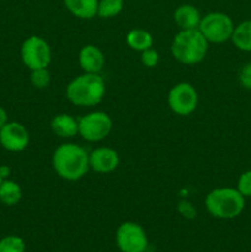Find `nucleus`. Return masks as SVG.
Segmentation results:
<instances>
[{"mask_svg": "<svg viewBox=\"0 0 251 252\" xmlns=\"http://www.w3.org/2000/svg\"><path fill=\"white\" fill-rule=\"evenodd\" d=\"M7 123V113L2 107H0V129Z\"/></svg>", "mask_w": 251, "mask_h": 252, "instance_id": "obj_26", "label": "nucleus"}, {"mask_svg": "<svg viewBox=\"0 0 251 252\" xmlns=\"http://www.w3.org/2000/svg\"><path fill=\"white\" fill-rule=\"evenodd\" d=\"M239 81L248 90H251V63L245 64L239 74Z\"/></svg>", "mask_w": 251, "mask_h": 252, "instance_id": "obj_24", "label": "nucleus"}, {"mask_svg": "<svg viewBox=\"0 0 251 252\" xmlns=\"http://www.w3.org/2000/svg\"><path fill=\"white\" fill-rule=\"evenodd\" d=\"M51 47L41 37L31 36L22 43L21 59L30 70L47 68L51 63Z\"/></svg>", "mask_w": 251, "mask_h": 252, "instance_id": "obj_6", "label": "nucleus"}, {"mask_svg": "<svg viewBox=\"0 0 251 252\" xmlns=\"http://www.w3.org/2000/svg\"><path fill=\"white\" fill-rule=\"evenodd\" d=\"M238 189L245 198H251V170L243 172L238 180Z\"/></svg>", "mask_w": 251, "mask_h": 252, "instance_id": "obj_22", "label": "nucleus"}, {"mask_svg": "<svg viewBox=\"0 0 251 252\" xmlns=\"http://www.w3.org/2000/svg\"><path fill=\"white\" fill-rule=\"evenodd\" d=\"M29 132L19 122H7L0 129V144L9 152H22L29 145Z\"/></svg>", "mask_w": 251, "mask_h": 252, "instance_id": "obj_10", "label": "nucleus"}, {"mask_svg": "<svg viewBox=\"0 0 251 252\" xmlns=\"http://www.w3.org/2000/svg\"><path fill=\"white\" fill-rule=\"evenodd\" d=\"M140 61H142L143 65L147 66V68H154L159 63V53L153 48L143 51L142 56H140Z\"/></svg>", "mask_w": 251, "mask_h": 252, "instance_id": "obj_23", "label": "nucleus"}, {"mask_svg": "<svg viewBox=\"0 0 251 252\" xmlns=\"http://www.w3.org/2000/svg\"><path fill=\"white\" fill-rule=\"evenodd\" d=\"M79 63L85 73L98 74L105 65V56L100 48L88 44L79 53Z\"/></svg>", "mask_w": 251, "mask_h": 252, "instance_id": "obj_12", "label": "nucleus"}, {"mask_svg": "<svg viewBox=\"0 0 251 252\" xmlns=\"http://www.w3.org/2000/svg\"><path fill=\"white\" fill-rule=\"evenodd\" d=\"M201 19L198 9L189 4L180 5L174 12L175 22L181 30L198 29Z\"/></svg>", "mask_w": 251, "mask_h": 252, "instance_id": "obj_13", "label": "nucleus"}, {"mask_svg": "<svg viewBox=\"0 0 251 252\" xmlns=\"http://www.w3.org/2000/svg\"><path fill=\"white\" fill-rule=\"evenodd\" d=\"M231 41L240 51L251 52V20H246L235 26Z\"/></svg>", "mask_w": 251, "mask_h": 252, "instance_id": "obj_17", "label": "nucleus"}, {"mask_svg": "<svg viewBox=\"0 0 251 252\" xmlns=\"http://www.w3.org/2000/svg\"><path fill=\"white\" fill-rule=\"evenodd\" d=\"M167 101L172 112L180 116H188L197 108L198 95L191 84L179 83L170 90Z\"/></svg>", "mask_w": 251, "mask_h": 252, "instance_id": "obj_9", "label": "nucleus"}, {"mask_svg": "<svg viewBox=\"0 0 251 252\" xmlns=\"http://www.w3.org/2000/svg\"><path fill=\"white\" fill-rule=\"evenodd\" d=\"M22 189L17 182L12 180H2L0 185V202L5 206H15L21 201Z\"/></svg>", "mask_w": 251, "mask_h": 252, "instance_id": "obj_16", "label": "nucleus"}, {"mask_svg": "<svg viewBox=\"0 0 251 252\" xmlns=\"http://www.w3.org/2000/svg\"><path fill=\"white\" fill-rule=\"evenodd\" d=\"M234 29L235 26L230 16L218 11L209 12L202 17L198 26L199 32L211 43H224L231 39Z\"/></svg>", "mask_w": 251, "mask_h": 252, "instance_id": "obj_5", "label": "nucleus"}, {"mask_svg": "<svg viewBox=\"0 0 251 252\" xmlns=\"http://www.w3.org/2000/svg\"><path fill=\"white\" fill-rule=\"evenodd\" d=\"M127 43L132 49L138 52L147 51L152 48L153 46V37L145 30L134 29L128 32L127 34Z\"/></svg>", "mask_w": 251, "mask_h": 252, "instance_id": "obj_18", "label": "nucleus"}, {"mask_svg": "<svg viewBox=\"0 0 251 252\" xmlns=\"http://www.w3.org/2000/svg\"><path fill=\"white\" fill-rule=\"evenodd\" d=\"M120 157L116 150L111 148H97L89 154V166L100 174H108L117 169Z\"/></svg>", "mask_w": 251, "mask_h": 252, "instance_id": "obj_11", "label": "nucleus"}, {"mask_svg": "<svg viewBox=\"0 0 251 252\" xmlns=\"http://www.w3.org/2000/svg\"><path fill=\"white\" fill-rule=\"evenodd\" d=\"M79 122V134L88 142H100L105 139L112 129V120L101 111L83 116Z\"/></svg>", "mask_w": 251, "mask_h": 252, "instance_id": "obj_7", "label": "nucleus"}, {"mask_svg": "<svg viewBox=\"0 0 251 252\" xmlns=\"http://www.w3.org/2000/svg\"><path fill=\"white\" fill-rule=\"evenodd\" d=\"M125 0H98L97 15L102 19L117 16L123 9Z\"/></svg>", "mask_w": 251, "mask_h": 252, "instance_id": "obj_19", "label": "nucleus"}, {"mask_svg": "<svg viewBox=\"0 0 251 252\" xmlns=\"http://www.w3.org/2000/svg\"><path fill=\"white\" fill-rule=\"evenodd\" d=\"M208 51V41L198 29L181 30L175 36L171 53L176 61L184 64H197L203 61Z\"/></svg>", "mask_w": 251, "mask_h": 252, "instance_id": "obj_3", "label": "nucleus"}, {"mask_svg": "<svg viewBox=\"0 0 251 252\" xmlns=\"http://www.w3.org/2000/svg\"><path fill=\"white\" fill-rule=\"evenodd\" d=\"M53 169L59 177L78 181L89 170V154L80 145L65 143L59 145L53 154Z\"/></svg>", "mask_w": 251, "mask_h": 252, "instance_id": "obj_1", "label": "nucleus"}, {"mask_svg": "<svg viewBox=\"0 0 251 252\" xmlns=\"http://www.w3.org/2000/svg\"><path fill=\"white\" fill-rule=\"evenodd\" d=\"M177 208H179V212L181 213V216H184L187 219H193L197 214L196 208L188 201H181Z\"/></svg>", "mask_w": 251, "mask_h": 252, "instance_id": "obj_25", "label": "nucleus"}, {"mask_svg": "<svg viewBox=\"0 0 251 252\" xmlns=\"http://www.w3.org/2000/svg\"><path fill=\"white\" fill-rule=\"evenodd\" d=\"M207 211L219 219H233L245 208V197L236 189L221 187L209 192L206 197Z\"/></svg>", "mask_w": 251, "mask_h": 252, "instance_id": "obj_4", "label": "nucleus"}, {"mask_svg": "<svg viewBox=\"0 0 251 252\" xmlns=\"http://www.w3.org/2000/svg\"><path fill=\"white\" fill-rule=\"evenodd\" d=\"M116 243L122 252H145L148 249V238L144 229L139 224L132 221L118 226Z\"/></svg>", "mask_w": 251, "mask_h": 252, "instance_id": "obj_8", "label": "nucleus"}, {"mask_svg": "<svg viewBox=\"0 0 251 252\" xmlns=\"http://www.w3.org/2000/svg\"><path fill=\"white\" fill-rule=\"evenodd\" d=\"M64 5L79 19H93L97 15L98 0H64Z\"/></svg>", "mask_w": 251, "mask_h": 252, "instance_id": "obj_15", "label": "nucleus"}, {"mask_svg": "<svg viewBox=\"0 0 251 252\" xmlns=\"http://www.w3.org/2000/svg\"><path fill=\"white\" fill-rule=\"evenodd\" d=\"M105 81L98 74L85 73L66 86V97L76 106H96L105 96Z\"/></svg>", "mask_w": 251, "mask_h": 252, "instance_id": "obj_2", "label": "nucleus"}, {"mask_svg": "<svg viewBox=\"0 0 251 252\" xmlns=\"http://www.w3.org/2000/svg\"><path fill=\"white\" fill-rule=\"evenodd\" d=\"M1 182H2V179H1V177H0V185H1Z\"/></svg>", "mask_w": 251, "mask_h": 252, "instance_id": "obj_28", "label": "nucleus"}, {"mask_svg": "<svg viewBox=\"0 0 251 252\" xmlns=\"http://www.w3.org/2000/svg\"><path fill=\"white\" fill-rule=\"evenodd\" d=\"M51 128L58 137L71 138L79 133V122L70 115L61 113L52 120Z\"/></svg>", "mask_w": 251, "mask_h": 252, "instance_id": "obj_14", "label": "nucleus"}, {"mask_svg": "<svg viewBox=\"0 0 251 252\" xmlns=\"http://www.w3.org/2000/svg\"><path fill=\"white\" fill-rule=\"evenodd\" d=\"M24 240L20 236L9 235L0 240V252H25Z\"/></svg>", "mask_w": 251, "mask_h": 252, "instance_id": "obj_20", "label": "nucleus"}, {"mask_svg": "<svg viewBox=\"0 0 251 252\" xmlns=\"http://www.w3.org/2000/svg\"><path fill=\"white\" fill-rule=\"evenodd\" d=\"M51 81V75L47 68L37 69V70H32L31 73V83L34 88L37 89H44L49 85Z\"/></svg>", "mask_w": 251, "mask_h": 252, "instance_id": "obj_21", "label": "nucleus"}, {"mask_svg": "<svg viewBox=\"0 0 251 252\" xmlns=\"http://www.w3.org/2000/svg\"><path fill=\"white\" fill-rule=\"evenodd\" d=\"M10 172H11V170H10L9 166H0V177H1L2 180H6L7 177H9Z\"/></svg>", "mask_w": 251, "mask_h": 252, "instance_id": "obj_27", "label": "nucleus"}]
</instances>
